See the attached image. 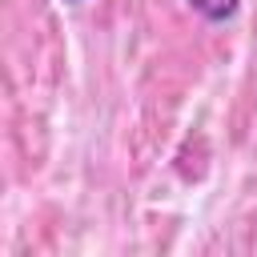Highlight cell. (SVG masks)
I'll use <instances>...</instances> for the list:
<instances>
[{
	"instance_id": "6da1fadb",
	"label": "cell",
	"mask_w": 257,
	"mask_h": 257,
	"mask_svg": "<svg viewBox=\"0 0 257 257\" xmlns=\"http://www.w3.org/2000/svg\"><path fill=\"white\" fill-rule=\"evenodd\" d=\"M205 24H229L233 16H237V8H241V0H185Z\"/></svg>"
},
{
	"instance_id": "7a4b0ae2",
	"label": "cell",
	"mask_w": 257,
	"mask_h": 257,
	"mask_svg": "<svg viewBox=\"0 0 257 257\" xmlns=\"http://www.w3.org/2000/svg\"><path fill=\"white\" fill-rule=\"evenodd\" d=\"M60 4H80V0H60Z\"/></svg>"
}]
</instances>
